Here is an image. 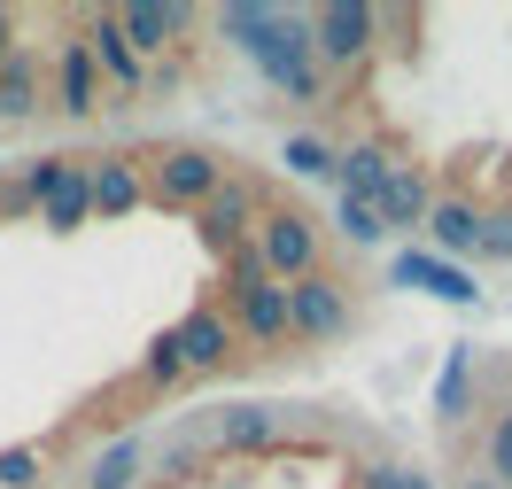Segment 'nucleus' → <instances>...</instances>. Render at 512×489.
I'll return each mask as SVG.
<instances>
[{
  "mask_svg": "<svg viewBox=\"0 0 512 489\" xmlns=\"http://www.w3.org/2000/svg\"><path fill=\"white\" fill-rule=\"evenodd\" d=\"M179 381H187V365H179V350H171V334H156L148 358H140V389H179Z\"/></svg>",
  "mask_w": 512,
  "mask_h": 489,
  "instance_id": "24",
  "label": "nucleus"
},
{
  "mask_svg": "<svg viewBox=\"0 0 512 489\" xmlns=\"http://www.w3.org/2000/svg\"><path fill=\"white\" fill-rule=\"evenodd\" d=\"M32 117H47V70L32 55H16L0 70V125H32Z\"/></svg>",
  "mask_w": 512,
  "mask_h": 489,
  "instance_id": "16",
  "label": "nucleus"
},
{
  "mask_svg": "<svg viewBox=\"0 0 512 489\" xmlns=\"http://www.w3.org/2000/svg\"><path fill=\"white\" fill-rule=\"evenodd\" d=\"M280 156H288V171H303V179H334V171H342V148H334L326 132H288Z\"/></svg>",
  "mask_w": 512,
  "mask_h": 489,
  "instance_id": "21",
  "label": "nucleus"
},
{
  "mask_svg": "<svg viewBox=\"0 0 512 489\" xmlns=\"http://www.w3.org/2000/svg\"><path fill=\"white\" fill-rule=\"evenodd\" d=\"M225 179H233V171H225V156H210L202 140H171V148H156V156H148V195L171 202V210H202Z\"/></svg>",
  "mask_w": 512,
  "mask_h": 489,
  "instance_id": "4",
  "label": "nucleus"
},
{
  "mask_svg": "<svg viewBox=\"0 0 512 489\" xmlns=\"http://www.w3.org/2000/svg\"><path fill=\"white\" fill-rule=\"evenodd\" d=\"M288 319H295V342H342V334H357V288L342 280V272H311V280H295L288 288Z\"/></svg>",
  "mask_w": 512,
  "mask_h": 489,
  "instance_id": "5",
  "label": "nucleus"
},
{
  "mask_svg": "<svg viewBox=\"0 0 512 489\" xmlns=\"http://www.w3.org/2000/svg\"><path fill=\"white\" fill-rule=\"evenodd\" d=\"M117 24H125L140 63H163V55H179L194 39V8H179V0H132V8H117Z\"/></svg>",
  "mask_w": 512,
  "mask_h": 489,
  "instance_id": "9",
  "label": "nucleus"
},
{
  "mask_svg": "<svg viewBox=\"0 0 512 489\" xmlns=\"http://www.w3.org/2000/svg\"><path fill=\"white\" fill-rule=\"evenodd\" d=\"M458 489H497V482H489V474H466V482H458Z\"/></svg>",
  "mask_w": 512,
  "mask_h": 489,
  "instance_id": "30",
  "label": "nucleus"
},
{
  "mask_svg": "<svg viewBox=\"0 0 512 489\" xmlns=\"http://www.w3.org/2000/svg\"><path fill=\"white\" fill-rule=\"evenodd\" d=\"M388 171H396V163H388V148H381V140H350V148H342V171H334V179H342V195L381 202Z\"/></svg>",
  "mask_w": 512,
  "mask_h": 489,
  "instance_id": "17",
  "label": "nucleus"
},
{
  "mask_svg": "<svg viewBox=\"0 0 512 489\" xmlns=\"http://www.w3.org/2000/svg\"><path fill=\"white\" fill-rule=\"evenodd\" d=\"M474 257L512 264V210H481V249H474Z\"/></svg>",
  "mask_w": 512,
  "mask_h": 489,
  "instance_id": "26",
  "label": "nucleus"
},
{
  "mask_svg": "<svg viewBox=\"0 0 512 489\" xmlns=\"http://www.w3.org/2000/svg\"><path fill=\"white\" fill-rule=\"evenodd\" d=\"M264 202H272V195H264L256 179H225L218 195L194 210V226H202V241H210L218 257H241V249L256 241V218H264Z\"/></svg>",
  "mask_w": 512,
  "mask_h": 489,
  "instance_id": "7",
  "label": "nucleus"
},
{
  "mask_svg": "<svg viewBox=\"0 0 512 489\" xmlns=\"http://www.w3.org/2000/svg\"><path fill=\"white\" fill-rule=\"evenodd\" d=\"M396 280H419L427 295H450V303H481L474 272H458V264H443V257H404V264H396Z\"/></svg>",
  "mask_w": 512,
  "mask_h": 489,
  "instance_id": "20",
  "label": "nucleus"
},
{
  "mask_svg": "<svg viewBox=\"0 0 512 489\" xmlns=\"http://www.w3.org/2000/svg\"><path fill=\"white\" fill-rule=\"evenodd\" d=\"M86 47H94L101 86H117V94H140V86H156V70L132 55V39H125V24H117V8H86Z\"/></svg>",
  "mask_w": 512,
  "mask_h": 489,
  "instance_id": "10",
  "label": "nucleus"
},
{
  "mask_svg": "<svg viewBox=\"0 0 512 489\" xmlns=\"http://www.w3.org/2000/svg\"><path fill=\"white\" fill-rule=\"evenodd\" d=\"M140 474H148V443H140V435H117V443L86 466L78 489H140Z\"/></svg>",
  "mask_w": 512,
  "mask_h": 489,
  "instance_id": "18",
  "label": "nucleus"
},
{
  "mask_svg": "<svg viewBox=\"0 0 512 489\" xmlns=\"http://www.w3.org/2000/svg\"><path fill=\"white\" fill-rule=\"evenodd\" d=\"M365 489H435V482L412 474V466H388V458H381V466H365Z\"/></svg>",
  "mask_w": 512,
  "mask_h": 489,
  "instance_id": "28",
  "label": "nucleus"
},
{
  "mask_svg": "<svg viewBox=\"0 0 512 489\" xmlns=\"http://www.w3.org/2000/svg\"><path fill=\"white\" fill-rule=\"evenodd\" d=\"M39 218H47L55 233H78L86 218H94V187H86V163H70V171H63V187L39 202Z\"/></svg>",
  "mask_w": 512,
  "mask_h": 489,
  "instance_id": "19",
  "label": "nucleus"
},
{
  "mask_svg": "<svg viewBox=\"0 0 512 489\" xmlns=\"http://www.w3.org/2000/svg\"><path fill=\"white\" fill-rule=\"evenodd\" d=\"M47 474H39V451L32 443H16V451H0V489H39Z\"/></svg>",
  "mask_w": 512,
  "mask_h": 489,
  "instance_id": "25",
  "label": "nucleus"
},
{
  "mask_svg": "<svg viewBox=\"0 0 512 489\" xmlns=\"http://www.w3.org/2000/svg\"><path fill=\"white\" fill-rule=\"evenodd\" d=\"M233 303H225V319H233V334H241V350H288L295 342V319H288V288L264 272V264L241 249L233 257Z\"/></svg>",
  "mask_w": 512,
  "mask_h": 489,
  "instance_id": "2",
  "label": "nucleus"
},
{
  "mask_svg": "<svg viewBox=\"0 0 512 489\" xmlns=\"http://www.w3.org/2000/svg\"><path fill=\"white\" fill-rule=\"evenodd\" d=\"M280 435H288V420H280V412H264V404H225L218 420H210V451L256 458V451H272Z\"/></svg>",
  "mask_w": 512,
  "mask_h": 489,
  "instance_id": "13",
  "label": "nucleus"
},
{
  "mask_svg": "<svg viewBox=\"0 0 512 489\" xmlns=\"http://www.w3.org/2000/svg\"><path fill=\"white\" fill-rule=\"evenodd\" d=\"M86 187H94V218H125L148 195V171H140V156L109 148V156H86Z\"/></svg>",
  "mask_w": 512,
  "mask_h": 489,
  "instance_id": "12",
  "label": "nucleus"
},
{
  "mask_svg": "<svg viewBox=\"0 0 512 489\" xmlns=\"http://www.w3.org/2000/svg\"><path fill=\"white\" fill-rule=\"evenodd\" d=\"M311 47H319L326 78H334V70H357L381 47V8H365V0H326V8H311Z\"/></svg>",
  "mask_w": 512,
  "mask_h": 489,
  "instance_id": "6",
  "label": "nucleus"
},
{
  "mask_svg": "<svg viewBox=\"0 0 512 489\" xmlns=\"http://www.w3.org/2000/svg\"><path fill=\"white\" fill-rule=\"evenodd\" d=\"M249 257L264 264L280 288H295V280H311V272H319V257H326V226L311 218V210H295V202H264Z\"/></svg>",
  "mask_w": 512,
  "mask_h": 489,
  "instance_id": "3",
  "label": "nucleus"
},
{
  "mask_svg": "<svg viewBox=\"0 0 512 489\" xmlns=\"http://www.w3.org/2000/svg\"><path fill=\"white\" fill-rule=\"evenodd\" d=\"M373 210H381V226H388V233H404V226H427V210H435V187H427V171H412V163H396Z\"/></svg>",
  "mask_w": 512,
  "mask_h": 489,
  "instance_id": "15",
  "label": "nucleus"
},
{
  "mask_svg": "<svg viewBox=\"0 0 512 489\" xmlns=\"http://www.w3.org/2000/svg\"><path fill=\"white\" fill-rule=\"evenodd\" d=\"M16 63V16H8V8H0V70Z\"/></svg>",
  "mask_w": 512,
  "mask_h": 489,
  "instance_id": "29",
  "label": "nucleus"
},
{
  "mask_svg": "<svg viewBox=\"0 0 512 489\" xmlns=\"http://www.w3.org/2000/svg\"><path fill=\"white\" fill-rule=\"evenodd\" d=\"M481 474L497 489H512V412H497V420L481 427Z\"/></svg>",
  "mask_w": 512,
  "mask_h": 489,
  "instance_id": "22",
  "label": "nucleus"
},
{
  "mask_svg": "<svg viewBox=\"0 0 512 489\" xmlns=\"http://www.w3.org/2000/svg\"><path fill=\"white\" fill-rule=\"evenodd\" d=\"M218 32L241 39L256 78L272 94H288L295 109L326 101V63L311 47V8H249V0H233V8H218Z\"/></svg>",
  "mask_w": 512,
  "mask_h": 489,
  "instance_id": "1",
  "label": "nucleus"
},
{
  "mask_svg": "<svg viewBox=\"0 0 512 489\" xmlns=\"http://www.w3.org/2000/svg\"><path fill=\"white\" fill-rule=\"evenodd\" d=\"M171 350H179V365H187V381H202V373H225V365H233L241 334H233L225 311H187V319L171 326Z\"/></svg>",
  "mask_w": 512,
  "mask_h": 489,
  "instance_id": "11",
  "label": "nucleus"
},
{
  "mask_svg": "<svg viewBox=\"0 0 512 489\" xmlns=\"http://www.w3.org/2000/svg\"><path fill=\"white\" fill-rule=\"evenodd\" d=\"M101 101H109V86H101V70H94V47L63 39L55 70H47V109H63L70 125H86V117H101Z\"/></svg>",
  "mask_w": 512,
  "mask_h": 489,
  "instance_id": "8",
  "label": "nucleus"
},
{
  "mask_svg": "<svg viewBox=\"0 0 512 489\" xmlns=\"http://www.w3.org/2000/svg\"><path fill=\"white\" fill-rule=\"evenodd\" d=\"M435 412H443V420H458V412H466V358H450V373L435 381Z\"/></svg>",
  "mask_w": 512,
  "mask_h": 489,
  "instance_id": "27",
  "label": "nucleus"
},
{
  "mask_svg": "<svg viewBox=\"0 0 512 489\" xmlns=\"http://www.w3.org/2000/svg\"><path fill=\"white\" fill-rule=\"evenodd\" d=\"M427 241H435V249H443V264L450 257H474L481 249V202L474 195H435V210H427Z\"/></svg>",
  "mask_w": 512,
  "mask_h": 489,
  "instance_id": "14",
  "label": "nucleus"
},
{
  "mask_svg": "<svg viewBox=\"0 0 512 489\" xmlns=\"http://www.w3.org/2000/svg\"><path fill=\"white\" fill-rule=\"evenodd\" d=\"M334 233H342V241H357V249H373L388 226H381V210H373V202L342 195V202H334Z\"/></svg>",
  "mask_w": 512,
  "mask_h": 489,
  "instance_id": "23",
  "label": "nucleus"
}]
</instances>
